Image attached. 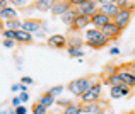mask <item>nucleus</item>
<instances>
[{
    "instance_id": "nucleus-25",
    "label": "nucleus",
    "mask_w": 135,
    "mask_h": 114,
    "mask_svg": "<svg viewBox=\"0 0 135 114\" xmlns=\"http://www.w3.org/2000/svg\"><path fill=\"white\" fill-rule=\"evenodd\" d=\"M67 87H63V85H55V87H51L50 90H46V94H50L51 97L55 99H60V95H62V92L65 90Z\"/></svg>"
},
{
    "instance_id": "nucleus-31",
    "label": "nucleus",
    "mask_w": 135,
    "mask_h": 114,
    "mask_svg": "<svg viewBox=\"0 0 135 114\" xmlns=\"http://www.w3.org/2000/svg\"><path fill=\"white\" fill-rule=\"evenodd\" d=\"M70 104H72V101H70V99H62V97L56 99V106H60V107H63V109H65L67 106H70Z\"/></svg>"
},
{
    "instance_id": "nucleus-1",
    "label": "nucleus",
    "mask_w": 135,
    "mask_h": 114,
    "mask_svg": "<svg viewBox=\"0 0 135 114\" xmlns=\"http://www.w3.org/2000/svg\"><path fill=\"white\" fill-rule=\"evenodd\" d=\"M84 43L92 49H101V48H106V46L109 44V39L101 33V29L89 27V29L84 33Z\"/></svg>"
},
{
    "instance_id": "nucleus-35",
    "label": "nucleus",
    "mask_w": 135,
    "mask_h": 114,
    "mask_svg": "<svg viewBox=\"0 0 135 114\" xmlns=\"http://www.w3.org/2000/svg\"><path fill=\"white\" fill-rule=\"evenodd\" d=\"M16 114H27V107L26 106H19V107L16 109Z\"/></svg>"
},
{
    "instance_id": "nucleus-24",
    "label": "nucleus",
    "mask_w": 135,
    "mask_h": 114,
    "mask_svg": "<svg viewBox=\"0 0 135 114\" xmlns=\"http://www.w3.org/2000/svg\"><path fill=\"white\" fill-rule=\"evenodd\" d=\"M62 114H82V109H80V104H77V102H72L70 106H67L65 109H63Z\"/></svg>"
},
{
    "instance_id": "nucleus-2",
    "label": "nucleus",
    "mask_w": 135,
    "mask_h": 114,
    "mask_svg": "<svg viewBox=\"0 0 135 114\" xmlns=\"http://www.w3.org/2000/svg\"><path fill=\"white\" fill-rule=\"evenodd\" d=\"M98 82V78L96 77H82V78H75V80L69 82V85H67V90L70 92L72 95H75V97L80 99V95L86 94L87 90L92 87V85Z\"/></svg>"
},
{
    "instance_id": "nucleus-18",
    "label": "nucleus",
    "mask_w": 135,
    "mask_h": 114,
    "mask_svg": "<svg viewBox=\"0 0 135 114\" xmlns=\"http://www.w3.org/2000/svg\"><path fill=\"white\" fill-rule=\"evenodd\" d=\"M36 104H40V106H43V107H46V109H50V107H53V106L56 104V99L55 97H51L50 94H41L40 97H38V102Z\"/></svg>"
},
{
    "instance_id": "nucleus-11",
    "label": "nucleus",
    "mask_w": 135,
    "mask_h": 114,
    "mask_svg": "<svg viewBox=\"0 0 135 114\" xmlns=\"http://www.w3.org/2000/svg\"><path fill=\"white\" fill-rule=\"evenodd\" d=\"M116 75L120 77V80H122L123 85H127V87H130V89L135 87V75L127 70V66H122V68L118 70V73H116Z\"/></svg>"
},
{
    "instance_id": "nucleus-40",
    "label": "nucleus",
    "mask_w": 135,
    "mask_h": 114,
    "mask_svg": "<svg viewBox=\"0 0 135 114\" xmlns=\"http://www.w3.org/2000/svg\"><path fill=\"white\" fill-rule=\"evenodd\" d=\"M2 114H9V111H7V109H2Z\"/></svg>"
},
{
    "instance_id": "nucleus-33",
    "label": "nucleus",
    "mask_w": 135,
    "mask_h": 114,
    "mask_svg": "<svg viewBox=\"0 0 135 114\" xmlns=\"http://www.w3.org/2000/svg\"><path fill=\"white\" fill-rule=\"evenodd\" d=\"M29 2H26V0H12V2H10V5H17V7H21V9H26V5Z\"/></svg>"
},
{
    "instance_id": "nucleus-23",
    "label": "nucleus",
    "mask_w": 135,
    "mask_h": 114,
    "mask_svg": "<svg viewBox=\"0 0 135 114\" xmlns=\"http://www.w3.org/2000/svg\"><path fill=\"white\" fill-rule=\"evenodd\" d=\"M103 84L109 85V87H116V85H122V80H120L118 75H108L103 77Z\"/></svg>"
},
{
    "instance_id": "nucleus-27",
    "label": "nucleus",
    "mask_w": 135,
    "mask_h": 114,
    "mask_svg": "<svg viewBox=\"0 0 135 114\" xmlns=\"http://www.w3.org/2000/svg\"><path fill=\"white\" fill-rule=\"evenodd\" d=\"M118 70H120V66H116V65H106V68H104V77H108V75H116V73H118Z\"/></svg>"
},
{
    "instance_id": "nucleus-32",
    "label": "nucleus",
    "mask_w": 135,
    "mask_h": 114,
    "mask_svg": "<svg viewBox=\"0 0 135 114\" xmlns=\"http://www.w3.org/2000/svg\"><path fill=\"white\" fill-rule=\"evenodd\" d=\"M10 106H12L14 109H17L19 106H22V101H21L19 95H14V97H12V101H10Z\"/></svg>"
},
{
    "instance_id": "nucleus-30",
    "label": "nucleus",
    "mask_w": 135,
    "mask_h": 114,
    "mask_svg": "<svg viewBox=\"0 0 135 114\" xmlns=\"http://www.w3.org/2000/svg\"><path fill=\"white\" fill-rule=\"evenodd\" d=\"M16 44H17V41H14V39H3L2 41V46L3 48H9V49L16 48Z\"/></svg>"
},
{
    "instance_id": "nucleus-20",
    "label": "nucleus",
    "mask_w": 135,
    "mask_h": 114,
    "mask_svg": "<svg viewBox=\"0 0 135 114\" xmlns=\"http://www.w3.org/2000/svg\"><path fill=\"white\" fill-rule=\"evenodd\" d=\"M84 43V38L80 36H69L67 38V48H82Z\"/></svg>"
},
{
    "instance_id": "nucleus-19",
    "label": "nucleus",
    "mask_w": 135,
    "mask_h": 114,
    "mask_svg": "<svg viewBox=\"0 0 135 114\" xmlns=\"http://www.w3.org/2000/svg\"><path fill=\"white\" fill-rule=\"evenodd\" d=\"M33 7L40 12H48L53 7V0H36V2H33Z\"/></svg>"
},
{
    "instance_id": "nucleus-5",
    "label": "nucleus",
    "mask_w": 135,
    "mask_h": 114,
    "mask_svg": "<svg viewBox=\"0 0 135 114\" xmlns=\"http://www.w3.org/2000/svg\"><path fill=\"white\" fill-rule=\"evenodd\" d=\"M99 12L104 14V15H108L109 19L113 20L116 15H118L120 9H118V5H116V2H111V0H101V2H99Z\"/></svg>"
},
{
    "instance_id": "nucleus-9",
    "label": "nucleus",
    "mask_w": 135,
    "mask_h": 114,
    "mask_svg": "<svg viewBox=\"0 0 135 114\" xmlns=\"http://www.w3.org/2000/svg\"><path fill=\"white\" fill-rule=\"evenodd\" d=\"M130 20H132V12H130V10H120L118 15L113 19V22H115L116 26H118L120 29L123 31V29H125V27L130 24Z\"/></svg>"
},
{
    "instance_id": "nucleus-7",
    "label": "nucleus",
    "mask_w": 135,
    "mask_h": 114,
    "mask_svg": "<svg viewBox=\"0 0 135 114\" xmlns=\"http://www.w3.org/2000/svg\"><path fill=\"white\" fill-rule=\"evenodd\" d=\"M74 7H72V2H65V0H60V2H53V7H51V14L56 17H62L65 15L67 12H70Z\"/></svg>"
},
{
    "instance_id": "nucleus-17",
    "label": "nucleus",
    "mask_w": 135,
    "mask_h": 114,
    "mask_svg": "<svg viewBox=\"0 0 135 114\" xmlns=\"http://www.w3.org/2000/svg\"><path fill=\"white\" fill-rule=\"evenodd\" d=\"M16 41H17V44H31L34 41V36L31 33H26L24 29H21L16 34Z\"/></svg>"
},
{
    "instance_id": "nucleus-6",
    "label": "nucleus",
    "mask_w": 135,
    "mask_h": 114,
    "mask_svg": "<svg viewBox=\"0 0 135 114\" xmlns=\"http://www.w3.org/2000/svg\"><path fill=\"white\" fill-rule=\"evenodd\" d=\"M46 44L53 49H63L67 48V36L63 34H51L46 38Z\"/></svg>"
},
{
    "instance_id": "nucleus-15",
    "label": "nucleus",
    "mask_w": 135,
    "mask_h": 114,
    "mask_svg": "<svg viewBox=\"0 0 135 114\" xmlns=\"http://www.w3.org/2000/svg\"><path fill=\"white\" fill-rule=\"evenodd\" d=\"M0 17H2L3 22H7V20H12V19H17V10L14 9V7H9V5H7V2H2Z\"/></svg>"
},
{
    "instance_id": "nucleus-37",
    "label": "nucleus",
    "mask_w": 135,
    "mask_h": 114,
    "mask_svg": "<svg viewBox=\"0 0 135 114\" xmlns=\"http://www.w3.org/2000/svg\"><path fill=\"white\" fill-rule=\"evenodd\" d=\"M21 84H24V85H31V84H33V78H31V77H22V78H21Z\"/></svg>"
},
{
    "instance_id": "nucleus-36",
    "label": "nucleus",
    "mask_w": 135,
    "mask_h": 114,
    "mask_svg": "<svg viewBox=\"0 0 135 114\" xmlns=\"http://www.w3.org/2000/svg\"><path fill=\"white\" fill-rule=\"evenodd\" d=\"M127 70H128L130 73H133V75H135V60H133V61H130L128 65H127Z\"/></svg>"
},
{
    "instance_id": "nucleus-3",
    "label": "nucleus",
    "mask_w": 135,
    "mask_h": 114,
    "mask_svg": "<svg viewBox=\"0 0 135 114\" xmlns=\"http://www.w3.org/2000/svg\"><path fill=\"white\" fill-rule=\"evenodd\" d=\"M70 2L75 14L82 17H92L99 10V2L96 0H70Z\"/></svg>"
},
{
    "instance_id": "nucleus-41",
    "label": "nucleus",
    "mask_w": 135,
    "mask_h": 114,
    "mask_svg": "<svg viewBox=\"0 0 135 114\" xmlns=\"http://www.w3.org/2000/svg\"><path fill=\"white\" fill-rule=\"evenodd\" d=\"M9 114H16V109H10V112Z\"/></svg>"
},
{
    "instance_id": "nucleus-12",
    "label": "nucleus",
    "mask_w": 135,
    "mask_h": 114,
    "mask_svg": "<svg viewBox=\"0 0 135 114\" xmlns=\"http://www.w3.org/2000/svg\"><path fill=\"white\" fill-rule=\"evenodd\" d=\"M101 33L104 34V36L108 38L109 41H111V39H118V38H120V34H122V29H120V27L111 20L109 24H106V26L101 29Z\"/></svg>"
},
{
    "instance_id": "nucleus-10",
    "label": "nucleus",
    "mask_w": 135,
    "mask_h": 114,
    "mask_svg": "<svg viewBox=\"0 0 135 114\" xmlns=\"http://www.w3.org/2000/svg\"><path fill=\"white\" fill-rule=\"evenodd\" d=\"M132 89L127 87V85H116V87H109V97L111 99H123V97H128Z\"/></svg>"
},
{
    "instance_id": "nucleus-4",
    "label": "nucleus",
    "mask_w": 135,
    "mask_h": 114,
    "mask_svg": "<svg viewBox=\"0 0 135 114\" xmlns=\"http://www.w3.org/2000/svg\"><path fill=\"white\" fill-rule=\"evenodd\" d=\"M101 95H103V84L101 82H96L86 94L80 95V102H99L101 101Z\"/></svg>"
},
{
    "instance_id": "nucleus-16",
    "label": "nucleus",
    "mask_w": 135,
    "mask_h": 114,
    "mask_svg": "<svg viewBox=\"0 0 135 114\" xmlns=\"http://www.w3.org/2000/svg\"><path fill=\"white\" fill-rule=\"evenodd\" d=\"M91 27V17H82V15H77L75 20L72 24V29L74 31H87Z\"/></svg>"
},
{
    "instance_id": "nucleus-29",
    "label": "nucleus",
    "mask_w": 135,
    "mask_h": 114,
    "mask_svg": "<svg viewBox=\"0 0 135 114\" xmlns=\"http://www.w3.org/2000/svg\"><path fill=\"white\" fill-rule=\"evenodd\" d=\"M33 114H48V109L43 107V106H40V104H34L33 106Z\"/></svg>"
},
{
    "instance_id": "nucleus-8",
    "label": "nucleus",
    "mask_w": 135,
    "mask_h": 114,
    "mask_svg": "<svg viewBox=\"0 0 135 114\" xmlns=\"http://www.w3.org/2000/svg\"><path fill=\"white\" fill-rule=\"evenodd\" d=\"M22 29L26 31V33H31V34L40 33L41 31V19H33V17L24 19L22 20Z\"/></svg>"
},
{
    "instance_id": "nucleus-42",
    "label": "nucleus",
    "mask_w": 135,
    "mask_h": 114,
    "mask_svg": "<svg viewBox=\"0 0 135 114\" xmlns=\"http://www.w3.org/2000/svg\"><path fill=\"white\" fill-rule=\"evenodd\" d=\"M127 114H135V111H132V112H127Z\"/></svg>"
},
{
    "instance_id": "nucleus-22",
    "label": "nucleus",
    "mask_w": 135,
    "mask_h": 114,
    "mask_svg": "<svg viewBox=\"0 0 135 114\" xmlns=\"http://www.w3.org/2000/svg\"><path fill=\"white\" fill-rule=\"evenodd\" d=\"M3 29L21 31V29H22V20H19V19H12V20H7V22H3Z\"/></svg>"
},
{
    "instance_id": "nucleus-34",
    "label": "nucleus",
    "mask_w": 135,
    "mask_h": 114,
    "mask_svg": "<svg viewBox=\"0 0 135 114\" xmlns=\"http://www.w3.org/2000/svg\"><path fill=\"white\" fill-rule=\"evenodd\" d=\"M108 51H109V55H111V56H118L120 55V48H118V46H111Z\"/></svg>"
},
{
    "instance_id": "nucleus-21",
    "label": "nucleus",
    "mask_w": 135,
    "mask_h": 114,
    "mask_svg": "<svg viewBox=\"0 0 135 114\" xmlns=\"http://www.w3.org/2000/svg\"><path fill=\"white\" fill-rule=\"evenodd\" d=\"M75 17H77V14H75V10H70V12H67L65 15H62L60 17V20H62V24H65L67 27H72V24H74V20H75Z\"/></svg>"
},
{
    "instance_id": "nucleus-13",
    "label": "nucleus",
    "mask_w": 135,
    "mask_h": 114,
    "mask_svg": "<svg viewBox=\"0 0 135 114\" xmlns=\"http://www.w3.org/2000/svg\"><path fill=\"white\" fill-rule=\"evenodd\" d=\"M109 22H111V19H109L108 15H104V14H101L99 10L91 17V26L94 27V29H103V27Z\"/></svg>"
},
{
    "instance_id": "nucleus-39",
    "label": "nucleus",
    "mask_w": 135,
    "mask_h": 114,
    "mask_svg": "<svg viewBox=\"0 0 135 114\" xmlns=\"http://www.w3.org/2000/svg\"><path fill=\"white\" fill-rule=\"evenodd\" d=\"M41 31H43L45 34H48V22H46V20H41Z\"/></svg>"
},
{
    "instance_id": "nucleus-28",
    "label": "nucleus",
    "mask_w": 135,
    "mask_h": 114,
    "mask_svg": "<svg viewBox=\"0 0 135 114\" xmlns=\"http://www.w3.org/2000/svg\"><path fill=\"white\" fill-rule=\"evenodd\" d=\"M16 34H17V31H12V29H3L2 31L3 39H14L16 41Z\"/></svg>"
},
{
    "instance_id": "nucleus-26",
    "label": "nucleus",
    "mask_w": 135,
    "mask_h": 114,
    "mask_svg": "<svg viewBox=\"0 0 135 114\" xmlns=\"http://www.w3.org/2000/svg\"><path fill=\"white\" fill-rule=\"evenodd\" d=\"M67 55L70 56V58H82L84 56V49L82 48H67Z\"/></svg>"
},
{
    "instance_id": "nucleus-38",
    "label": "nucleus",
    "mask_w": 135,
    "mask_h": 114,
    "mask_svg": "<svg viewBox=\"0 0 135 114\" xmlns=\"http://www.w3.org/2000/svg\"><path fill=\"white\" fill-rule=\"evenodd\" d=\"M19 97H21V101H22V102H27V101H29V94H27V92H21Z\"/></svg>"
},
{
    "instance_id": "nucleus-14",
    "label": "nucleus",
    "mask_w": 135,
    "mask_h": 114,
    "mask_svg": "<svg viewBox=\"0 0 135 114\" xmlns=\"http://www.w3.org/2000/svg\"><path fill=\"white\" fill-rule=\"evenodd\" d=\"M80 109H82V114H99L101 111H104V104H101V102H82Z\"/></svg>"
}]
</instances>
